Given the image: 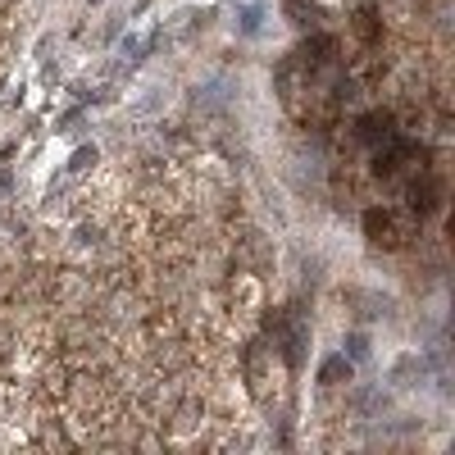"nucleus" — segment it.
I'll list each match as a JSON object with an SVG mask.
<instances>
[]
</instances>
